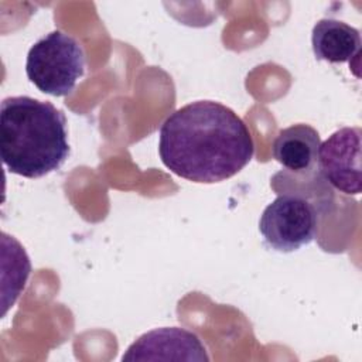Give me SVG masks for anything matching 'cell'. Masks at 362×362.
<instances>
[{
	"label": "cell",
	"instance_id": "cell-4",
	"mask_svg": "<svg viewBox=\"0 0 362 362\" xmlns=\"http://www.w3.org/2000/svg\"><path fill=\"white\" fill-rule=\"evenodd\" d=\"M259 230L267 247L283 253L298 250L317 236L318 208L301 192L279 194L262 212Z\"/></svg>",
	"mask_w": 362,
	"mask_h": 362
},
{
	"label": "cell",
	"instance_id": "cell-3",
	"mask_svg": "<svg viewBox=\"0 0 362 362\" xmlns=\"http://www.w3.org/2000/svg\"><path fill=\"white\" fill-rule=\"evenodd\" d=\"M25 74L44 93L66 96L85 74V54L72 35L55 30L33 44Z\"/></svg>",
	"mask_w": 362,
	"mask_h": 362
},
{
	"label": "cell",
	"instance_id": "cell-7",
	"mask_svg": "<svg viewBox=\"0 0 362 362\" xmlns=\"http://www.w3.org/2000/svg\"><path fill=\"white\" fill-rule=\"evenodd\" d=\"M321 137L310 124L297 123L281 129L272 146L273 157L288 173L304 177L318 170V150Z\"/></svg>",
	"mask_w": 362,
	"mask_h": 362
},
{
	"label": "cell",
	"instance_id": "cell-5",
	"mask_svg": "<svg viewBox=\"0 0 362 362\" xmlns=\"http://www.w3.org/2000/svg\"><path fill=\"white\" fill-rule=\"evenodd\" d=\"M318 171L335 189L348 195H358L361 192L359 127H342L320 144Z\"/></svg>",
	"mask_w": 362,
	"mask_h": 362
},
{
	"label": "cell",
	"instance_id": "cell-6",
	"mask_svg": "<svg viewBox=\"0 0 362 362\" xmlns=\"http://www.w3.org/2000/svg\"><path fill=\"white\" fill-rule=\"evenodd\" d=\"M122 361L208 362L209 356L194 332L180 327H163L139 337L127 348Z\"/></svg>",
	"mask_w": 362,
	"mask_h": 362
},
{
	"label": "cell",
	"instance_id": "cell-1",
	"mask_svg": "<svg viewBox=\"0 0 362 362\" xmlns=\"http://www.w3.org/2000/svg\"><path fill=\"white\" fill-rule=\"evenodd\" d=\"M253 153L247 126L219 102H191L173 112L160 129L163 164L192 182L228 180L246 167Z\"/></svg>",
	"mask_w": 362,
	"mask_h": 362
},
{
	"label": "cell",
	"instance_id": "cell-8",
	"mask_svg": "<svg viewBox=\"0 0 362 362\" xmlns=\"http://www.w3.org/2000/svg\"><path fill=\"white\" fill-rule=\"evenodd\" d=\"M311 45L318 61L351 64L352 58L359 57L362 41L355 27L335 18H321L313 27Z\"/></svg>",
	"mask_w": 362,
	"mask_h": 362
},
{
	"label": "cell",
	"instance_id": "cell-2",
	"mask_svg": "<svg viewBox=\"0 0 362 362\" xmlns=\"http://www.w3.org/2000/svg\"><path fill=\"white\" fill-rule=\"evenodd\" d=\"M0 156L13 174L40 178L69 156L65 115L52 103L10 96L0 106Z\"/></svg>",
	"mask_w": 362,
	"mask_h": 362
}]
</instances>
